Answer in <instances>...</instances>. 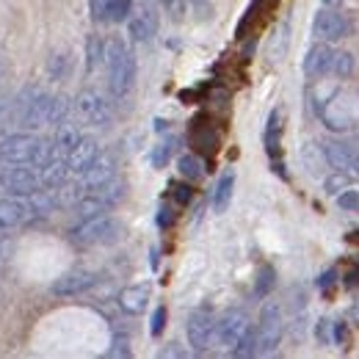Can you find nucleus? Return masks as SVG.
Instances as JSON below:
<instances>
[{
	"instance_id": "ddd939ff",
	"label": "nucleus",
	"mask_w": 359,
	"mask_h": 359,
	"mask_svg": "<svg viewBox=\"0 0 359 359\" xmlns=\"http://www.w3.org/2000/svg\"><path fill=\"white\" fill-rule=\"evenodd\" d=\"M114 177H116V161H114V155L100 152V158L81 175V182H83L86 191H97V188H102L108 180Z\"/></svg>"
},
{
	"instance_id": "72a5a7b5",
	"label": "nucleus",
	"mask_w": 359,
	"mask_h": 359,
	"mask_svg": "<svg viewBox=\"0 0 359 359\" xmlns=\"http://www.w3.org/2000/svg\"><path fill=\"white\" fill-rule=\"evenodd\" d=\"M158 3H161V8L169 14L172 22H182L185 14H188V3H191V0H158Z\"/></svg>"
},
{
	"instance_id": "39448f33",
	"label": "nucleus",
	"mask_w": 359,
	"mask_h": 359,
	"mask_svg": "<svg viewBox=\"0 0 359 359\" xmlns=\"http://www.w3.org/2000/svg\"><path fill=\"white\" fill-rule=\"evenodd\" d=\"M320 116H323V125L332 133H343V130H351L354 128V122H357L359 116V105L354 102L351 94L337 91L334 97L326 100V105L320 108Z\"/></svg>"
},
{
	"instance_id": "c9c22d12",
	"label": "nucleus",
	"mask_w": 359,
	"mask_h": 359,
	"mask_svg": "<svg viewBox=\"0 0 359 359\" xmlns=\"http://www.w3.org/2000/svg\"><path fill=\"white\" fill-rule=\"evenodd\" d=\"M351 185V177H348V172H334L332 177L323 180V188H326V194H340V191H346Z\"/></svg>"
},
{
	"instance_id": "4c0bfd02",
	"label": "nucleus",
	"mask_w": 359,
	"mask_h": 359,
	"mask_svg": "<svg viewBox=\"0 0 359 359\" xmlns=\"http://www.w3.org/2000/svg\"><path fill=\"white\" fill-rule=\"evenodd\" d=\"M315 152H318V147L315 144H307L304 149H302V161H304V166H307V172L318 177V158H315Z\"/></svg>"
},
{
	"instance_id": "79ce46f5",
	"label": "nucleus",
	"mask_w": 359,
	"mask_h": 359,
	"mask_svg": "<svg viewBox=\"0 0 359 359\" xmlns=\"http://www.w3.org/2000/svg\"><path fill=\"white\" fill-rule=\"evenodd\" d=\"M172 196L177 199L180 205H188V202H191V196H194V191H191L188 185H180V182H172Z\"/></svg>"
},
{
	"instance_id": "6e6552de",
	"label": "nucleus",
	"mask_w": 359,
	"mask_h": 359,
	"mask_svg": "<svg viewBox=\"0 0 359 359\" xmlns=\"http://www.w3.org/2000/svg\"><path fill=\"white\" fill-rule=\"evenodd\" d=\"M185 334H188V346L194 351H208L213 337H216V320L210 310H194L188 315V323H185Z\"/></svg>"
},
{
	"instance_id": "bb28decb",
	"label": "nucleus",
	"mask_w": 359,
	"mask_h": 359,
	"mask_svg": "<svg viewBox=\"0 0 359 359\" xmlns=\"http://www.w3.org/2000/svg\"><path fill=\"white\" fill-rule=\"evenodd\" d=\"M180 177L188 180V182H196V180L205 177V163L196 158V155H182L177 161Z\"/></svg>"
},
{
	"instance_id": "49530a36",
	"label": "nucleus",
	"mask_w": 359,
	"mask_h": 359,
	"mask_svg": "<svg viewBox=\"0 0 359 359\" xmlns=\"http://www.w3.org/2000/svg\"><path fill=\"white\" fill-rule=\"evenodd\" d=\"M334 276H337V271H326V276H320V287H329Z\"/></svg>"
},
{
	"instance_id": "ea45409f",
	"label": "nucleus",
	"mask_w": 359,
	"mask_h": 359,
	"mask_svg": "<svg viewBox=\"0 0 359 359\" xmlns=\"http://www.w3.org/2000/svg\"><path fill=\"white\" fill-rule=\"evenodd\" d=\"M315 337H318V343L332 346L334 343V337H332V320H320L318 329H315Z\"/></svg>"
},
{
	"instance_id": "423d86ee",
	"label": "nucleus",
	"mask_w": 359,
	"mask_h": 359,
	"mask_svg": "<svg viewBox=\"0 0 359 359\" xmlns=\"http://www.w3.org/2000/svg\"><path fill=\"white\" fill-rule=\"evenodd\" d=\"M285 323H282V307L279 302H266L260 310V323H257V354L266 357L273 354L282 343Z\"/></svg>"
},
{
	"instance_id": "a19ab883",
	"label": "nucleus",
	"mask_w": 359,
	"mask_h": 359,
	"mask_svg": "<svg viewBox=\"0 0 359 359\" xmlns=\"http://www.w3.org/2000/svg\"><path fill=\"white\" fill-rule=\"evenodd\" d=\"M163 326H166V307H158V310L152 313V326H149V332L158 337V334L163 332Z\"/></svg>"
},
{
	"instance_id": "a18cd8bd",
	"label": "nucleus",
	"mask_w": 359,
	"mask_h": 359,
	"mask_svg": "<svg viewBox=\"0 0 359 359\" xmlns=\"http://www.w3.org/2000/svg\"><path fill=\"white\" fill-rule=\"evenodd\" d=\"M172 222H175V210H172L169 205H163V208H161V216H158V224L169 226Z\"/></svg>"
},
{
	"instance_id": "2eb2a0df",
	"label": "nucleus",
	"mask_w": 359,
	"mask_h": 359,
	"mask_svg": "<svg viewBox=\"0 0 359 359\" xmlns=\"http://www.w3.org/2000/svg\"><path fill=\"white\" fill-rule=\"evenodd\" d=\"M323 158H326V166H329V169H334V172H348V169H354L357 149H354L348 141H326V144H323Z\"/></svg>"
},
{
	"instance_id": "7c9ffc66",
	"label": "nucleus",
	"mask_w": 359,
	"mask_h": 359,
	"mask_svg": "<svg viewBox=\"0 0 359 359\" xmlns=\"http://www.w3.org/2000/svg\"><path fill=\"white\" fill-rule=\"evenodd\" d=\"M232 357L243 359V357H255L257 354V329H249L241 340H238V346L229 351Z\"/></svg>"
},
{
	"instance_id": "2f4dec72",
	"label": "nucleus",
	"mask_w": 359,
	"mask_h": 359,
	"mask_svg": "<svg viewBox=\"0 0 359 359\" xmlns=\"http://www.w3.org/2000/svg\"><path fill=\"white\" fill-rule=\"evenodd\" d=\"M351 72H354V55H351V53H346V50L334 53V61H332V75H334V78H348Z\"/></svg>"
},
{
	"instance_id": "4be33fe9",
	"label": "nucleus",
	"mask_w": 359,
	"mask_h": 359,
	"mask_svg": "<svg viewBox=\"0 0 359 359\" xmlns=\"http://www.w3.org/2000/svg\"><path fill=\"white\" fill-rule=\"evenodd\" d=\"M232 188H235V175L226 172V175H222L219 185H216V191H213V213H224L226 208H229Z\"/></svg>"
},
{
	"instance_id": "4468645a",
	"label": "nucleus",
	"mask_w": 359,
	"mask_h": 359,
	"mask_svg": "<svg viewBox=\"0 0 359 359\" xmlns=\"http://www.w3.org/2000/svg\"><path fill=\"white\" fill-rule=\"evenodd\" d=\"M128 34H130L133 42H141V45L152 42V36L158 34V17H155V11L147 8V6L133 11L130 20H128Z\"/></svg>"
},
{
	"instance_id": "58836bf2",
	"label": "nucleus",
	"mask_w": 359,
	"mask_h": 359,
	"mask_svg": "<svg viewBox=\"0 0 359 359\" xmlns=\"http://www.w3.org/2000/svg\"><path fill=\"white\" fill-rule=\"evenodd\" d=\"M194 147L202 149V152H213L216 149V135L210 133H194Z\"/></svg>"
},
{
	"instance_id": "f704fd0d",
	"label": "nucleus",
	"mask_w": 359,
	"mask_h": 359,
	"mask_svg": "<svg viewBox=\"0 0 359 359\" xmlns=\"http://www.w3.org/2000/svg\"><path fill=\"white\" fill-rule=\"evenodd\" d=\"M337 208L346 213H359V191L357 188H346L337 194Z\"/></svg>"
},
{
	"instance_id": "e433bc0d",
	"label": "nucleus",
	"mask_w": 359,
	"mask_h": 359,
	"mask_svg": "<svg viewBox=\"0 0 359 359\" xmlns=\"http://www.w3.org/2000/svg\"><path fill=\"white\" fill-rule=\"evenodd\" d=\"M105 357H111V359H116V357H130V340L122 334V337H116L114 340V348H108L105 351Z\"/></svg>"
},
{
	"instance_id": "8fccbe9b",
	"label": "nucleus",
	"mask_w": 359,
	"mask_h": 359,
	"mask_svg": "<svg viewBox=\"0 0 359 359\" xmlns=\"http://www.w3.org/2000/svg\"><path fill=\"white\" fill-rule=\"evenodd\" d=\"M354 169H357V175H359V152H357V161H354Z\"/></svg>"
},
{
	"instance_id": "c756f323",
	"label": "nucleus",
	"mask_w": 359,
	"mask_h": 359,
	"mask_svg": "<svg viewBox=\"0 0 359 359\" xmlns=\"http://www.w3.org/2000/svg\"><path fill=\"white\" fill-rule=\"evenodd\" d=\"M287 53V22H282L276 31H273V39L269 47V58L271 61H282Z\"/></svg>"
},
{
	"instance_id": "dca6fc26",
	"label": "nucleus",
	"mask_w": 359,
	"mask_h": 359,
	"mask_svg": "<svg viewBox=\"0 0 359 359\" xmlns=\"http://www.w3.org/2000/svg\"><path fill=\"white\" fill-rule=\"evenodd\" d=\"M332 61H334V50L329 47V42H318L310 47V53L304 58V75L307 78L332 75Z\"/></svg>"
},
{
	"instance_id": "412c9836",
	"label": "nucleus",
	"mask_w": 359,
	"mask_h": 359,
	"mask_svg": "<svg viewBox=\"0 0 359 359\" xmlns=\"http://www.w3.org/2000/svg\"><path fill=\"white\" fill-rule=\"evenodd\" d=\"M105 53H108V42L97 34H91L86 39V72H94L100 64H105Z\"/></svg>"
},
{
	"instance_id": "473e14b6",
	"label": "nucleus",
	"mask_w": 359,
	"mask_h": 359,
	"mask_svg": "<svg viewBox=\"0 0 359 359\" xmlns=\"http://www.w3.org/2000/svg\"><path fill=\"white\" fill-rule=\"evenodd\" d=\"M172 152H175V138H166V141H161V144L152 149V155H149L152 166H155V169H163V166L169 163Z\"/></svg>"
},
{
	"instance_id": "a211bd4d",
	"label": "nucleus",
	"mask_w": 359,
	"mask_h": 359,
	"mask_svg": "<svg viewBox=\"0 0 359 359\" xmlns=\"http://www.w3.org/2000/svg\"><path fill=\"white\" fill-rule=\"evenodd\" d=\"M83 138L81 133V128L78 125H69V122H61L58 128H55V135H53V158H67L72 149H75V144Z\"/></svg>"
},
{
	"instance_id": "9b49d317",
	"label": "nucleus",
	"mask_w": 359,
	"mask_h": 359,
	"mask_svg": "<svg viewBox=\"0 0 359 359\" xmlns=\"http://www.w3.org/2000/svg\"><path fill=\"white\" fill-rule=\"evenodd\" d=\"M346 31H348V25H346L343 14H337L334 8L326 6V8H320V11L315 14L313 34L318 36V42H337V39L346 36Z\"/></svg>"
},
{
	"instance_id": "9d476101",
	"label": "nucleus",
	"mask_w": 359,
	"mask_h": 359,
	"mask_svg": "<svg viewBox=\"0 0 359 359\" xmlns=\"http://www.w3.org/2000/svg\"><path fill=\"white\" fill-rule=\"evenodd\" d=\"M94 285H97V273L86 269H78V271L64 273V276H58V279L50 285V293H53V296H61V299H69V296L86 293Z\"/></svg>"
},
{
	"instance_id": "393cba45",
	"label": "nucleus",
	"mask_w": 359,
	"mask_h": 359,
	"mask_svg": "<svg viewBox=\"0 0 359 359\" xmlns=\"http://www.w3.org/2000/svg\"><path fill=\"white\" fill-rule=\"evenodd\" d=\"M69 116V100L64 94H50V108H47V128H58Z\"/></svg>"
},
{
	"instance_id": "f03ea898",
	"label": "nucleus",
	"mask_w": 359,
	"mask_h": 359,
	"mask_svg": "<svg viewBox=\"0 0 359 359\" xmlns=\"http://www.w3.org/2000/svg\"><path fill=\"white\" fill-rule=\"evenodd\" d=\"M53 158V147L45 138L34 133H11L0 141V161L3 163H31L42 166Z\"/></svg>"
},
{
	"instance_id": "1a4fd4ad",
	"label": "nucleus",
	"mask_w": 359,
	"mask_h": 359,
	"mask_svg": "<svg viewBox=\"0 0 359 359\" xmlns=\"http://www.w3.org/2000/svg\"><path fill=\"white\" fill-rule=\"evenodd\" d=\"M252 329L249 315L243 310H226L219 320H216V340L224 346L226 351H232L238 346V340Z\"/></svg>"
},
{
	"instance_id": "a878e982",
	"label": "nucleus",
	"mask_w": 359,
	"mask_h": 359,
	"mask_svg": "<svg viewBox=\"0 0 359 359\" xmlns=\"http://www.w3.org/2000/svg\"><path fill=\"white\" fill-rule=\"evenodd\" d=\"M279 141H282V111L273 108L269 116V128H266V149H269V155L279 152Z\"/></svg>"
},
{
	"instance_id": "6ab92c4d",
	"label": "nucleus",
	"mask_w": 359,
	"mask_h": 359,
	"mask_svg": "<svg viewBox=\"0 0 359 359\" xmlns=\"http://www.w3.org/2000/svg\"><path fill=\"white\" fill-rule=\"evenodd\" d=\"M119 310L125 315H141L147 310V302H149V287L147 285H130L119 293Z\"/></svg>"
},
{
	"instance_id": "37998d69",
	"label": "nucleus",
	"mask_w": 359,
	"mask_h": 359,
	"mask_svg": "<svg viewBox=\"0 0 359 359\" xmlns=\"http://www.w3.org/2000/svg\"><path fill=\"white\" fill-rule=\"evenodd\" d=\"M64 67H67V58H64V55H53V58H50V78L58 81V78L64 75Z\"/></svg>"
},
{
	"instance_id": "c85d7f7f",
	"label": "nucleus",
	"mask_w": 359,
	"mask_h": 359,
	"mask_svg": "<svg viewBox=\"0 0 359 359\" xmlns=\"http://www.w3.org/2000/svg\"><path fill=\"white\" fill-rule=\"evenodd\" d=\"M273 285H276V271L271 269V266H260L257 276H255V296L257 299H266L271 290H273Z\"/></svg>"
},
{
	"instance_id": "f3484780",
	"label": "nucleus",
	"mask_w": 359,
	"mask_h": 359,
	"mask_svg": "<svg viewBox=\"0 0 359 359\" xmlns=\"http://www.w3.org/2000/svg\"><path fill=\"white\" fill-rule=\"evenodd\" d=\"M31 222L28 199H0V229H14Z\"/></svg>"
},
{
	"instance_id": "aec40b11",
	"label": "nucleus",
	"mask_w": 359,
	"mask_h": 359,
	"mask_svg": "<svg viewBox=\"0 0 359 359\" xmlns=\"http://www.w3.org/2000/svg\"><path fill=\"white\" fill-rule=\"evenodd\" d=\"M39 175H42V185H45V188H58V185L67 182V177H69L72 172H69V166H67V158H50L47 163L39 166Z\"/></svg>"
},
{
	"instance_id": "3c124183",
	"label": "nucleus",
	"mask_w": 359,
	"mask_h": 359,
	"mask_svg": "<svg viewBox=\"0 0 359 359\" xmlns=\"http://www.w3.org/2000/svg\"><path fill=\"white\" fill-rule=\"evenodd\" d=\"M191 3H196V6H205V3H208V0H191Z\"/></svg>"
},
{
	"instance_id": "cd10ccee",
	"label": "nucleus",
	"mask_w": 359,
	"mask_h": 359,
	"mask_svg": "<svg viewBox=\"0 0 359 359\" xmlns=\"http://www.w3.org/2000/svg\"><path fill=\"white\" fill-rule=\"evenodd\" d=\"M133 14V0H105V20L108 22H128Z\"/></svg>"
},
{
	"instance_id": "7ed1b4c3",
	"label": "nucleus",
	"mask_w": 359,
	"mask_h": 359,
	"mask_svg": "<svg viewBox=\"0 0 359 359\" xmlns=\"http://www.w3.org/2000/svg\"><path fill=\"white\" fill-rule=\"evenodd\" d=\"M122 226L116 224L108 213L91 216V219H81V224L69 229V241L78 246H97V243H114L119 238Z\"/></svg>"
},
{
	"instance_id": "f257e3e1",
	"label": "nucleus",
	"mask_w": 359,
	"mask_h": 359,
	"mask_svg": "<svg viewBox=\"0 0 359 359\" xmlns=\"http://www.w3.org/2000/svg\"><path fill=\"white\" fill-rule=\"evenodd\" d=\"M105 69H108V91L114 100H125L135 86V53L128 42L111 39L105 53Z\"/></svg>"
},
{
	"instance_id": "5701e85b",
	"label": "nucleus",
	"mask_w": 359,
	"mask_h": 359,
	"mask_svg": "<svg viewBox=\"0 0 359 359\" xmlns=\"http://www.w3.org/2000/svg\"><path fill=\"white\" fill-rule=\"evenodd\" d=\"M94 194H100V199H102L108 208H116V205L125 199V194H128V182L119 177H114V180H108L102 188H97Z\"/></svg>"
},
{
	"instance_id": "c03bdc74",
	"label": "nucleus",
	"mask_w": 359,
	"mask_h": 359,
	"mask_svg": "<svg viewBox=\"0 0 359 359\" xmlns=\"http://www.w3.org/2000/svg\"><path fill=\"white\" fill-rule=\"evenodd\" d=\"M161 359H166V357H188V351L185 348H180L177 343H169L166 348H161V354H158Z\"/></svg>"
},
{
	"instance_id": "f8f14e48",
	"label": "nucleus",
	"mask_w": 359,
	"mask_h": 359,
	"mask_svg": "<svg viewBox=\"0 0 359 359\" xmlns=\"http://www.w3.org/2000/svg\"><path fill=\"white\" fill-rule=\"evenodd\" d=\"M97 158H100V144H97V138H94V135H83V138L75 144V149L67 155V166H69L72 175L81 177Z\"/></svg>"
},
{
	"instance_id": "20e7f679",
	"label": "nucleus",
	"mask_w": 359,
	"mask_h": 359,
	"mask_svg": "<svg viewBox=\"0 0 359 359\" xmlns=\"http://www.w3.org/2000/svg\"><path fill=\"white\" fill-rule=\"evenodd\" d=\"M75 114L89 128H111V122H114L111 102L105 100V94H100L97 89H83L75 97Z\"/></svg>"
},
{
	"instance_id": "0eeeda50",
	"label": "nucleus",
	"mask_w": 359,
	"mask_h": 359,
	"mask_svg": "<svg viewBox=\"0 0 359 359\" xmlns=\"http://www.w3.org/2000/svg\"><path fill=\"white\" fill-rule=\"evenodd\" d=\"M0 185L11 194H20V196H31L34 191H39L42 185V175L31 166V163H8L3 172H0Z\"/></svg>"
},
{
	"instance_id": "b1692460",
	"label": "nucleus",
	"mask_w": 359,
	"mask_h": 359,
	"mask_svg": "<svg viewBox=\"0 0 359 359\" xmlns=\"http://www.w3.org/2000/svg\"><path fill=\"white\" fill-rule=\"evenodd\" d=\"M111 208L100 199V194H94V191H89V194H83V199L75 205V213H78V219H91V216H100V213H108Z\"/></svg>"
},
{
	"instance_id": "09e8293b",
	"label": "nucleus",
	"mask_w": 359,
	"mask_h": 359,
	"mask_svg": "<svg viewBox=\"0 0 359 359\" xmlns=\"http://www.w3.org/2000/svg\"><path fill=\"white\" fill-rule=\"evenodd\" d=\"M3 78H6V64L0 61V83H3Z\"/></svg>"
},
{
	"instance_id": "de8ad7c7",
	"label": "nucleus",
	"mask_w": 359,
	"mask_h": 359,
	"mask_svg": "<svg viewBox=\"0 0 359 359\" xmlns=\"http://www.w3.org/2000/svg\"><path fill=\"white\" fill-rule=\"evenodd\" d=\"M320 3H323V6H329V8H337L343 0H320Z\"/></svg>"
}]
</instances>
